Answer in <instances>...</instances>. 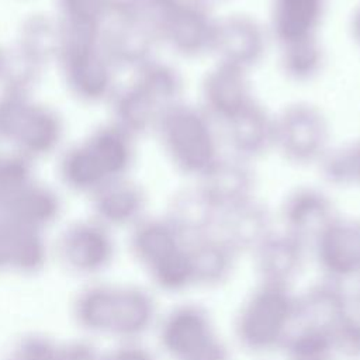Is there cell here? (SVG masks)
<instances>
[{"label":"cell","mask_w":360,"mask_h":360,"mask_svg":"<svg viewBox=\"0 0 360 360\" xmlns=\"http://www.w3.org/2000/svg\"><path fill=\"white\" fill-rule=\"evenodd\" d=\"M46 246L37 229L0 221V273L34 276L44 270Z\"/></svg>","instance_id":"17"},{"label":"cell","mask_w":360,"mask_h":360,"mask_svg":"<svg viewBox=\"0 0 360 360\" xmlns=\"http://www.w3.org/2000/svg\"><path fill=\"white\" fill-rule=\"evenodd\" d=\"M328 0H270L267 32L278 48L319 38Z\"/></svg>","instance_id":"13"},{"label":"cell","mask_w":360,"mask_h":360,"mask_svg":"<svg viewBox=\"0 0 360 360\" xmlns=\"http://www.w3.org/2000/svg\"><path fill=\"white\" fill-rule=\"evenodd\" d=\"M72 315L84 332L136 342L153 326L156 304L136 285L91 284L75 297Z\"/></svg>","instance_id":"1"},{"label":"cell","mask_w":360,"mask_h":360,"mask_svg":"<svg viewBox=\"0 0 360 360\" xmlns=\"http://www.w3.org/2000/svg\"><path fill=\"white\" fill-rule=\"evenodd\" d=\"M187 248L195 285H218L231 276L236 253L215 233L190 240Z\"/></svg>","instance_id":"21"},{"label":"cell","mask_w":360,"mask_h":360,"mask_svg":"<svg viewBox=\"0 0 360 360\" xmlns=\"http://www.w3.org/2000/svg\"><path fill=\"white\" fill-rule=\"evenodd\" d=\"M221 128L229 153L245 162L252 163L274 149V114L257 98Z\"/></svg>","instance_id":"12"},{"label":"cell","mask_w":360,"mask_h":360,"mask_svg":"<svg viewBox=\"0 0 360 360\" xmlns=\"http://www.w3.org/2000/svg\"><path fill=\"white\" fill-rule=\"evenodd\" d=\"M159 342L173 360H229V350L217 336L208 312L197 304H181L159 325Z\"/></svg>","instance_id":"6"},{"label":"cell","mask_w":360,"mask_h":360,"mask_svg":"<svg viewBox=\"0 0 360 360\" xmlns=\"http://www.w3.org/2000/svg\"><path fill=\"white\" fill-rule=\"evenodd\" d=\"M316 360H332V357L330 359H316Z\"/></svg>","instance_id":"34"},{"label":"cell","mask_w":360,"mask_h":360,"mask_svg":"<svg viewBox=\"0 0 360 360\" xmlns=\"http://www.w3.org/2000/svg\"><path fill=\"white\" fill-rule=\"evenodd\" d=\"M138 84H141L165 111L183 101V76L169 63L148 62Z\"/></svg>","instance_id":"24"},{"label":"cell","mask_w":360,"mask_h":360,"mask_svg":"<svg viewBox=\"0 0 360 360\" xmlns=\"http://www.w3.org/2000/svg\"><path fill=\"white\" fill-rule=\"evenodd\" d=\"M58 346L45 333L28 332L11 340L0 360H55Z\"/></svg>","instance_id":"28"},{"label":"cell","mask_w":360,"mask_h":360,"mask_svg":"<svg viewBox=\"0 0 360 360\" xmlns=\"http://www.w3.org/2000/svg\"><path fill=\"white\" fill-rule=\"evenodd\" d=\"M346 292L338 281L326 278L297 297L294 325L319 329L333 335L350 314Z\"/></svg>","instance_id":"16"},{"label":"cell","mask_w":360,"mask_h":360,"mask_svg":"<svg viewBox=\"0 0 360 360\" xmlns=\"http://www.w3.org/2000/svg\"><path fill=\"white\" fill-rule=\"evenodd\" d=\"M214 231L238 255L253 253L274 229L269 208L253 197L221 211Z\"/></svg>","instance_id":"14"},{"label":"cell","mask_w":360,"mask_h":360,"mask_svg":"<svg viewBox=\"0 0 360 360\" xmlns=\"http://www.w3.org/2000/svg\"><path fill=\"white\" fill-rule=\"evenodd\" d=\"M59 257L73 274L83 277L97 276L112 263L114 242L103 226L79 224L62 235Z\"/></svg>","instance_id":"11"},{"label":"cell","mask_w":360,"mask_h":360,"mask_svg":"<svg viewBox=\"0 0 360 360\" xmlns=\"http://www.w3.org/2000/svg\"><path fill=\"white\" fill-rule=\"evenodd\" d=\"M350 34L354 42L360 46V6L353 11L350 18Z\"/></svg>","instance_id":"32"},{"label":"cell","mask_w":360,"mask_h":360,"mask_svg":"<svg viewBox=\"0 0 360 360\" xmlns=\"http://www.w3.org/2000/svg\"><path fill=\"white\" fill-rule=\"evenodd\" d=\"M101 360H156L155 356L136 342H122L115 349L103 354Z\"/></svg>","instance_id":"31"},{"label":"cell","mask_w":360,"mask_h":360,"mask_svg":"<svg viewBox=\"0 0 360 360\" xmlns=\"http://www.w3.org/2000/svg\"><path fill=\"white\" fill-rule=\"evenodd\" d=\"M329 141V120L314 103L294 101L274 114V150L291 165H318Z\"/></svg>","instance_id":"5"},{"label":"cell","mask_w":360,"mask_h":360,"mask_svg":"<svg viewBox=\"0 0 360 360\" xmlns=\"http://www.w3.org/2000/svg\"><path fill=\"white\" fill-rule=\"evenodd\" d=\"M215 125L200 105L184 100L162 114L156 128L176 170L200 179L222 156Z\"/></svg>","instance_id":"2"},{"label":"cell","mask_w":360,"mask_h":360,"mask_svg":"<svg viewBox=\"0 0 360 360\" xmlns=\"http://www.w3.org/2000/svg\"><path fill=\"white\" fill-rule=\"evenodd\" d=\"M255 98L249 72L217 62L201 80L198 105L221 127Z\"/></svg>","instance_id":"9"},{"label":"cell","mask_w":360,"mask_h":360,"mask_svg":"<svg viewBox=\"0 0 360 360\" xmlns=\"http://www.w3.org/2000/svg\"><path fill=\"white\" fill-rule=\"evenodd\" d=\"M197 184L221 212L255 197L256 174L252 163L222 155L197 179Z\"/></svg>","instance_id":"15"},{"label":"cell","mask_w":360,"mask_h":360,"mask_svg":"<svg viewBox=\"0 0 360 360\" xmlns=\"http://www.w3.org/2000/svg\"><path fill=\"white\" fill-rule=\"evenodd\" d=\"M295 308L297 297L288 285L260 281L235 318L239 345L255 353L283 347L295 322Z\"/></svg>","instance_id":"3"},{"label":"cell","mask_w":360,"mask_h":360,"mask_svg":"<svg viewBox=\"0 0 360 360\" xmlns=\"http://www.w3.org/2000/svg\"><path fill=\"white\" fill-rule=\"evenodd\" d=\"M338 217L335 202L329 194L314 186H298L290 190L280 210L283 231L307 248H312Z\"/></svg>","instance_id":"8"},{"label":"cell","mask_w":360,"mask_h":360,"mask_svg":"<svg viewBox=\"0 0 360 360\" xmlns=\"http://www.w3.org/2000/svg\"><path fill=\"white\" fill-rule=\"evenodd\" d=\"M323 180L335 187H360V138L329 148L318 163Z\"/></svg>","instance_id":"23"},{"label":"cell","mask_w":360,"mask_h":360,"mask_svg":"<svg viewBox=\"0 0 360 360\" xmlns=\"http://www.w3.org/2000/svg\"><path fill=\"white\" fill-rule=\"evenodd\" d=\"M312 249L326 278L339 283L360 277V218L338 217Z\"/></svg>","instance_id":"10"},{"label":"cell","mask_w":360,"mask_h":360,"mask_svg":"<svg viewBox=\"0 0 360 360\" xmlns=\"http://www.w3.org/2000/svg\"><path fill=\"white\" fill-rule=\"evenodd\" d=\"M146 273L153 284L165 292H181L188 287L195 285L187 245Z\"/></svg>","instance_id":"27"},{"label":"cell","mask_w":360,"mask_h":360,"mask_svg":"<svg viewBox=\"0 0 360 360\" xmlns=\"http://www.w3.org/2000/svg\"><path fill=\"white\" fill-rule=\"evenodd\" d=\"M198 3H201V4H204V6H207V7H210V8H212L214 6H217V4H222V3H226L228 0H197Z\"/></svg>","instance_id":"33"},{"label":"cell","mask_w":360,"mask_h":360,"mask_svg":"<svg viewBox=\"0 0 360 360\" xmlns=\"http://www.w3.org/2000/svg\"><path fill=\"white\" fill-rule=\"evenodd\" d=\"M145 208L142 191L131 184H120L103 197L98 205L101 218L112 225L138 222Z\"/></svg>","instance_id":"25"},{"label":"cell","mask_w":360,"mask_h":360,"mask_svg":"<svg viewBox=\"0 0 360 360\" xmlns=\"http://www.w3.org/2000/svg\"><path fill=\"white\" fill-rule=\"evenodd\" d=\"M219 211L198 184L179 190L169 204L167 221L186 242L212 233Z\"/></svg>","instance_id":"19"},{"label":"cell","mask_w":360,"mask_h":360,"mask_svg":"<svg viewBox=\"0 0 360 360\" xmlns=\"http://www.w3.org/2000/svg\"><path fill=\"white\" fill-rule=\"evenodd\" d=\"M186 245L184 238L166 217L139 221L131 238L134 257L146 271Z\"/></svg>","instance_id":"20"},{"label":"cell","mask_w":360,"mask_h":360,"mask_svg":"<svg viewBox=\"0 0 360 360\" xmlns=\"http://www.w3.org/2000/svg\"><path fill=\"white\" fill-rule=\"evenodd\" d=\"M103 353L87 340H70L59 345L55 360H101Z\"/></svg>","instance_id":"30"},{"label":"cell","mask_w":360,"mask_h":360,"mask_svg":"<svg viewBox=\"0 0 360 360\" xmlns=\"http://www.w3.org/2000/svg\"><path fill=\"white\" fill-rule=\"evenodd\" d=\"M307 249L287 232L273 231L252 253L262 283L290 285L302 269Z\"/></svg>","instance_id":"18"},{"label":"cell","mask_w":360,"mask_h":360,"mask_svg":"<svg viewBox=\"0 0 360 360\" xmlns=\"http://www.w3.org/2000/svg\"><path fill=\"white\" fill-rule=\"evenodd\" d=\"M333 353L360 359V315L350 312L332 335Z\"/></svg>","instance_id":"29"},{"label":"cell","mask_w":360,"mask_h":360,"mask_svg":"<svg viewBox=\"0 0 360 360\" xmlns=\"http://www.w3.org/2000/svg\"><path fill=\"white\" fill-rule=\"evenodd\" d=\"M270 37L253 15L233 13L217 20L211 55L217 62L250 72L264 58Z\"/></svg>","instance_id":"7"},{"label":"cell","mask_w":360,"mask_h":360,"mask_svg":"<svg viewBox=\"0 0 360 360\" xmlns=\"http://www.w3.org/2000/svg\"><path fill=\"white\" fill-rule=\"evenodd\" d=\"M142 13L156 38L181 58L211 55L217 17L197 0H145Z\"/></svg>","instance_id":"4"},{"label":"cell","mask_w":360,"mask_h":360,"mask_svg":"<svg viewBox=\"0 0 360 360\" xmlns=\"http://www.w3.org/2000/svg\"><path fill=\"white\" fill-rule=\"evenodd\" d=\"M290 360L330 359L333 354L332 335L319 329L294 325L283 347Z\"/></svg>","instance_id":"26"},{"label":"cell","mask_w":360,"mask_h":360,"mask_svg":"<svg viewBox=\"0 0 360 360\" xmlns=\"http://www.w3.org/2000/svg\"><path fill=\"white\" fill-rule=\"evenodd\" d=\"M280 72L294 83H309L323 70L326 55L319 41L308 39L278 48Z\"/></svg>","instance_id":"22"}]
</instances>
